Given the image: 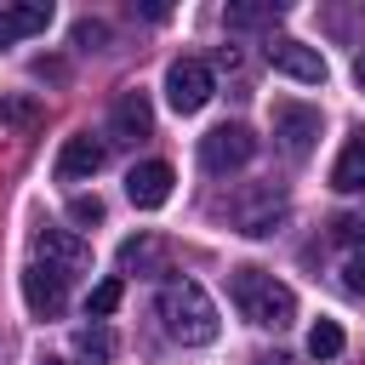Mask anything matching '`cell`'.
<instances>
[{"label": "cell", "instance_id": "obj_5", "mask_svg": "<svg viewBox=\"0 0 365 365\" xmlns=\"http://www.w3.org/2000/svg\"><path fill=\"white\" fill-rule=\"evenodd\" d=\"M228 211H234L240 234H274V228L285 222V194H279L274 182H257V188H251V194H240Z\"/></svg>", "mask_w": 365, "mask_h": 365}, {"label": "cell", "instance_id": "obj_10", "mask_svg": "<svg viewBox=\"0 0 365 365\" xmlns=\"http://www.w3.org/2000/svg\"><path fill=\"white\" fill-rule=\"evenodd\" d=\"M171 165L165 160H143V165H131L125 171V200L137 205V211H160L165 200H171Z\"/></svg>", "mask_w": 365, "mask_h": 365}, {"label": "cell", "instance_id": "obj_16", "mask_svg": "<svg viewBox=\"0 0 365 365\" xmlns=\"http://www.w3.org/2000/svg\"><path fill=\"white\" fill-rule=\"evenodd\" d=\"M308 354H314V359H336V354H342V325H336V319H319V325L308 331Z\"/></svg>", "mask_w": 365, "mask_h": 365}, {"label": "cell", "instance_id": "obj_26", "mask_svg": "<svg viewBox=\"0 0 365 365\" xmlns=\"http://www.w3.org/2000/svg\"><path fill=\"white\" fill-rule=\"evenodd\" d=\"M354 80H359V91H365V57H359V63H354Z\"/></svg>", "mask_w": 365, "mask_h": 365}, {"label": "cell", "instance_id": "obj_25", "mask_svg": "<svg viewBox=\"0 0 365 365\" xmlns=\"http://www.w3.org/2000/svg\"><path fill=\"white\" fill-rule=\"evenodd\" d=\"M251 365H291V359H285V354H257Z\"/></svg>", "mask_w": 365, "mask_h": 365}, {"label": "cell", "instance_id": "obj_3", "mask_svg": "<svg viewBox=\"0 0 365 365\" xmlns=\"http://www.w3.org/2000/svg\"><path fill=\"white\" fill-rule=\"evenodd\" d=\"M211 91H217L211 63H200V57H177V63L165 68V103H171L177 114H200V108L211 103Z\"/></svg>", "mask_w": 365, "mask_h": 365}, {"label": "cell", "instance_id": "obj_11", "mask_svg": "<svg viewBox=\"0 0 365 365\" xmlns=\"http://www.w3.org/2000/svg\"><path fill=\"white\" fill-rule=\"evenodd\" d=\"M108 131H114V143H137V137H148V131H154V108H148V97H143V91H120V97H114V114H108Z\"/></svg>", "mask_w": 365, "mask_h": 365}, {"label": "cell", "instance_id": "obj_4", "mask_svg": "<svg viewBox=\"0 0 365 365\" xmlns=\"http://www.w3.org/2000/svg\"><path fill=\"white\" fill-rule=\"evenodd\" d=\"M251 154H257V137H251L245 125H211V131L200 137V165H205L211 177H222V171H240Z\"/></svg>", "mask_w": 365, "mask_h": 365}, {"label": "cell", "instance_id": "obj_23", "mask_svg": "<svg viewBox=\"0 0 365 365\" xmlns=\"http://www.w3.org/2000/svg\"><path fill=\"white\" fill-rule=\"evenodd\" d=\"M68 217H74V222H103V200H97V194H74V200H68Z\"/></svg>", "mask_w": 365, "mask_h": 365}, {"label": "cell", "instance_id": "obj_19", "mask_svg": "<svg viewBox=\"0 0 365 365\" xmlns=\"http://www.w3.org/2000/svg\"><path fill=\"white\" fill-rule=\"evenodd\" d=\"M285 6L274 0V6H228V29H257V23H274Z\"/></svg>", "mask_w": 365, "mask_h": 365}, {"label": "cell", "instance_id": "obj_24", "mask_svg": "<svg viewBox=\"0 0 365 365\" xmlns=\"http://www.w3.org/2000/svg\"><path fill=\"white\" fill-rule=\"evenodd\" d=\"M348 291H354V297H365V262H354V268H348Z\"/></svg>", "mask_w": 365, "mask_h": 365}, {"label": "cell", "instance_id": "obj_14", "mask_svg": "<svg viewBox=\"0 0 365 365\" xmlns=\"http://www.w3.org/2000/svg\"><path fill=\"white\" fill-rule=\"evenodd\" d=\"M120 268L125 274H171V251H165V240L137 234V240L120 245Z\"/></svg>", "mask_w": 365, "mask_h": 365}, {"label": "cell", "instance_id": "obj_1", "mask_svg": "<svg viewBox=\"0 0 365 365\" xmlns=\"http://www.w3.org/2000/svg\"><path fill=\"white\" fill-rule=\"evenodd\" d=\"M228 297H234L240 319H251L262 331H285L297 319V291L285 279H274L268 268H234L228 274Z\"/></svg>", "mask_w": 365, "mask_h": 365}, {"label": "cell", "instance_id": "obj_27", "mask_svg": "<svg viewBox=\"0 0 365 365\" xmlns=\"http://www.w3.org/2000/svg\"><path fill=\"white\" fill-rule=\"evenodd\" d=\"M46 365H57V359H46Z\"/></svg>", "mask_w": 365, "mask_h": 365}, {"label": "cell", "instance_id": "obj_20", "mask_svg": "<svg viewBox=\"0 0 365 365\" xmlns=\"http://www.w3.org/2000/svg\"><path fill=\"white\" fill-rule=\"evenodd\" d=\"M74 348H80L86 359H108V354H114V336H108L103 325H86V331H74Z\"/></svg>", "mask_w": 365, "mask_h": 365}, {"label": "cell", "instance_id": "obj_13", "mask_svg": "<svg viewBox=\"0 0 365 365\" xmlns=\"http://www.w3.org/2000/svg\"><path fill=\"white\" fill-rule=\"evenodd\" d=\"M97 171H103V143H97V137L80 131V137H68V143L57 148V177H63V182H80V177H97Z\"/></svg>", "mask_w": 365, "mask_h": 365}, {"label": "cell", "instance_id": "obj_15", "mask_svg": "<svg viewBox=\"0 0 365 365\" xmlns=\"http://www.w3.org/2000/svg\"><path fill=\"white\" fill-rule=\"evenodd\" d=\"M331 188H342V194H359L365 188V125L342 143V154L331 165Z\"/></svg>", "mask_w": 365, "mask_h": 365}, {"label": "cell", "instance_id": "obj_12", "mask_svg": "<svg viewBox=\"0 0 365 365\" xmlns=\"http://www.w3.org/2000/svg\"><path fill=\"white\" fill-rule=\"evenodd\" d=\"M51 23V0H17V6H0V46H17L29 34H40Z\"/></svg>", "mask_w": 365, "mask_h": 365}, {"label": "cell", "instance_id": "obj_17", "mask_svg": "<svg viewBox=\"0 0 365 365\" xmlns=\"http://www.w3.org/2000/svg\"><path fill=\"white\" fill-rule=\"evenodd\" d=\"M0 120L17 125V131H29V125L40 120V103H34V97H0Z\"/></svg>", "mask_w": 365, "mask_h": 365}, {"label": "cell", "instance_id": "obj_8", "mask_svg": "<svg viewBox=\"0 0 365 365\" xmlns=\"http://www.w3.org/2000/svg\"><path fill=\"white\" fill-rule=\"evenodd\" d=\"M262 51H268V63H274L285 80H302V86H319V80H325V57H319L308 40H291V34H279V40H268Z\"/></svg>", "mask_w": 365, "mask_h": 365}, {"label": "cell", "instance_id": "obj_6", "mask_svg": "<svg viewBox=\"0 0 365 365\" xmlns=\"http://www.w3.org/2000/svg\"><path fill=\"white\" fill-rule=\"evenodd\" d=\"M34 251H40V262H51L63 279L91 274V245H86L80 234H68V228H40V234H34Z\"/></svg>", "mask_w": 365, "mask_h": 365}, {"label": "cell", "instance_id": "obj_2", "mask_svg": "<svg viewBox=\"0 0 365 365\" xmlns=\"http://www.w3.org/2000/svg\"><path fill=\"white\" fill-rule=\"evenodd\" d=\"M154 308H160V325H165L171 342H182V348L217 342V302H211L194 279H165Z\"/></svg>", "mask_w": 365, "mask_h": 365}, {"label": "cell", "instance_id": "obj_22", "mask_svg": "<svg viewBox=\"0 0 365 365\" xmlns=\"http://www.w3.org/2000/svg\"><path fill=\"white\" fill-rule=\"evenodd\" d=\"M103 40H108V23H97V17H80V23H74V46H80V51H97Z\"/></svg>", "mask_w": 365, "mask_h": 365}, {"label": "cell", "instance_id": "obj_9", "mask_svg": "<svg viewBox=\"0 0 365 365\" xmlns=\"http://www.w3.org/2000/svg\"><path fill=\"white\" fill-rule=\"evenodd\" d=\"M23 302H29V314L57 319L63 302H68V279H63L51 262H29V268H23Z\"/></svg>", "mask_w": 365, "mask_h": 365}, {"label": "cell", "instance_id": "obj_18", "mask_svg": "<svg viewBox=\"0 0 365 365\" xmlns=\"http://www.w3.org/2000/svg\"><path fill=\"white\" fill-rule=\"evenodd\" d=\"M114 308H120V279H97L91 297H86V314H91V319H108Z\"/></svg>", "mask_w": 365, "mask_h": 365}, {"label": "cell", "instance_id": "obj_7", "mask_svg": "<svg viewBox=\"0 0 365 365\" xmlns=\"http://www.w3.org/2000/svg\"><path fill=\"white\" fill-rule=\"evenodd\" d=\"M274 137L291 160H302L314 143H319V108L308 103H274Z\"/></svg>", "mask_w": 365, "mask_h": 365}, {"label": "cell", "instance_id": "obj_21", "mask_svg": "<svg viewBox=\"0 0 365 365\" xmlns=\"http://www.w3.org/2000/svg\"><path fill=\"white\" fill-rule=\"evenodd\" d=\"M331 240H336V245H348V251H365V217H359V211L336 217V222H331Z\"/></svg>", "mask_w": 365, "mask_h": 365}]
</instances>
